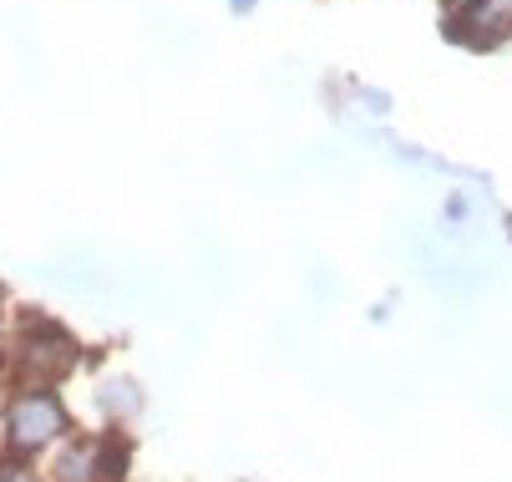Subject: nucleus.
Instances as JSON below:
<instances>
[{
  "label": "nucleus",
  "instance_id": "nucleus-3",
  "mask_svg": "<svg viewBox=\"0 0 512 482\" xmlns=\"http://www.w3.org/2000/svg\"><path fill=\"white\" fill-rule=\"evenodd\" d=\"M127 457H132L127 437H102L97 442V482H122L127 477Z\"/></svg>",
  "mask_w": 512,
  "mask_h": 482
},
{
  "label": "nucleus",
  "instance_id": "nucleus-1",
  "mask_svg": "<svg viewBox=\"0 0 512 482\" xmlns=\"http://www.w3.org/2000/svg\"><path fill=\"white\" fill-rule=\"evenodd\" d=\"M61 432H66V411H61V401H56L51 391H26V396H16L11 411H6V437H11V452H16V457L46 447V442L61 437Z\"/></svg>",
  "mask_w": 512,
  "mask_h": 482
},
{
  "label": "nucleus",
  "instance_id": "nucleus-4",
  "mask_svg": "<svg viewBox=\"0 0 512 482\" xmlns=\"http://www.w3.org/2000/svg\"><path fill=\"white\" fill-rule=\"evenodd\" d=\"M254 6V0H234V11H249Z\"/></svg>",
  "mask_w": 512,
  "mask_h": 482
},
{
  "label": "nucleus",
  "instance_id": "nucleus-2",
  "mask_svg": "<svg viewBox=\"0 0 512 482\" xmlns=\"http://www.w3.org/2000/svg\"><path fill=\"white\" fill-rule=\"evenodd\" d=\"M56 482H97V442H71L61 467H56Z\"/></svg>",
  "mask_w": 512,
  "mask_h": 482
}]
</instances>
